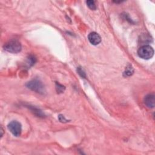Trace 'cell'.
<instances>
[{"label":"cell","mask_w":155,"mask_h":155,"mask_svg":"<svg viewBox=\"0 0 155 155\" xmlns=\"http://www.w3.org/2000/svg\"><path fill=\"white\" fill-rule=\"evenodd\" d=\"M137 54L143 59H149L153 57L154 54V50L151 46L145 45L139 48Z\"/></svg>","instance_id":"1"},{"label":"cell","mask_w":155,"mask_h":155,"mask_svg":"<svg viewBox=\"0 0 155 155\" xmlns=\"http://www.w3.org/2000/svg\"><path fill=\"white\" fill-rule=\"evenodd\" d=\"M4 48L8 52L16 53L21 50V44L18 40H11L4 45Z\"/></svg>","instance_id":"2"},{"label":"cell","mask_w":155,"mask_h":155,"mask_svg":"<svg viewBox=\"0 0 155 155\" xmlns=\"http://www.w3.org/2000/svg\"><path fill=\"white\" fill-rule=\"evenodd\" d=\"M26 86L33 91L37 93H43L44 91V87L42 82L37 79H33L27 83Z\"/></svg>","instance_id":"3"},{"label":"cell","mask_w":155,"mask_h":155,"mask_svg":"<svg viewBox=\"0 0 155 155\" xmlns=\"http://www.w3.org/2000/svg\"><path fill=\"white\" fill-rule=\"evenodd\" d=\"M7 128L8 130L12 133V134L15 136L18 137L20 136L21 134V131H22L21 124L18 121H16V120L12 121L8 124Z\"/></svg>","instance_id":"4"},{"label":"cell","mask_w":155,"mask_h":155,"mask_svg":"<svg viewBox=\"0 0 155 155\" xmlns=\"http://www.w3.org/2000/svg\"><path fill=\"white\" fill-rule=\"evenodd\" d=\"M88 39L89 41V42L94 45H96L97 44H99L101 41V36L99 35V34H97L96 32H91L88 36Z\"/></svg>","instance_id":"5"},{"label":"cell","mask_w":155,"mask_h":155,"mask_svg":"<svg viewBox=\"0 0 155 155\" xmlns=\"http://www.w3.org/2000/svg\"><path fill=\"white\" fill-rule=\"evenodd\" d=\"M144 103L150 108H153L155 105V96L153 94H149L144 98Z\"/></svg>","instance_id":"6"},{"label":"cell","mask_w":155,"mask_h":155,"mask_svg":"<svg viewBox=\"0 0 155 155\" xmlns=\"http://www.w3.org/2000/svg\"><path fill=\"white\" fill-rule=\"evenodd\" d=\"M87 5V6L93 10H94L96 9V5L95 4V2L94 1H91V0H89V1H86Z\"/></svg>","instance_id":"7"},{"label":"cell","mask_w":155,"mask_h":155,"mask_svg":"<svg viewBox=\"0 0 155 155\" xmlns=\"http://www.w3.org/2000/svg\"><path fill=\"white\" fill-rule=\"evenodd\" d=\"M133 70L131 67H130L127 68L125 71L124 72V74H125V76H130L133 74Z\"/></svg>","instance_id":"8"},{"label":"cell","mask_w":155,"mask_h":155,"mask_svg":"<svg viewBox=\"0 0 155 155\" xmlns=\"http://www.w3.org/2000/svg\"><path fill=\"white\" fill-rule=\"evenodd\" d=\"M77 70H78V73L81 75V76H82V77H83V78H85V73L82 71V70L81 69V68H80L79 67L77 69Z\"/></svg>","instance_id":"9"},{"label":"cell","mask_w":155,"mask_h":155,"mask_svg":"<svg viewBox=\"0 0 155 155\" xmlns=\"http://www.w3.org/2000/svg\"><path fill=\"white\" fill-rule=\"evenodd\" d=\"M56 85L58 86V87H56V88H58V91H64V87L59 84H56Z\"/></svg>","instance_id":"10"}]
</instances>
